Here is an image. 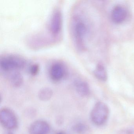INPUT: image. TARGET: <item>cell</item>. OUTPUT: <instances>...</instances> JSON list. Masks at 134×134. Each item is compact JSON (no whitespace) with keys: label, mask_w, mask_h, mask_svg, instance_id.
<instances>
[{"label":"cell","mask_w":134,"mask_h":134,"mask_svg":"<svg viewBox=\"0 0 134 134\" xmlns=\"http://www.w3.org/2000/svg\"><path fill=\"white\" fill-rule=\"evenodd\" d=\"M70 22L71 32L76 48L79 51H83L85 48V37L87 34V26L77 15L72 16Z\"/></svg>","instance_id":"obj_1"},{"label":"cell","mask_w":134,"mask_h":134,"mask_svg":"<svg viewBox=\"0 0 134 134\" xmlns=\"http://www.w3.org/2000/svg\"><path fill=\"white\" fill-rule=\"evenodd\" d=\"M26 65V61L24 58L15 55H6L0 59V68L5 73L21 70Z\"/></svg>","instance_id":"obj_2"},{"label":"cell","mask_w":134,"mask_h":134,"mask_svg":"<svg viewBox=\"0 0 134 134\" xmlns=\"http://www.w3.org/2000/svg\"><path fill=\"white\" fill-rule=\"evenodd\" d=\"M109 108L107 105L102 102L96 104L91 113V118L96 125L100 126L104 124L109 117Z\"/></svg>","instance_id":"obj_3"},{"label":"cell","mask_w":134,"mask_h":134,"mask_svg":"<svg viewBox=\"0 0 134 134\" xmlns=\"http://www.w3.org/2000/svg\"><path fill=\"white\" fill-rule=\"evenodd\" d=\"M48 30L53 37L58 36L63 28V14L62 10L59 7L55 8L52 13L48 24Z\"/></svg>","instance_id":"obj_4"},{"label":"cell","mask_w":134,"mask_h":134,"mask_svg":"<svg viewBox=\"0 0 134 134\" xmlns=\"http://www.w3.org/2000/svg\"><path fill=\"white\" fill-rule=\"evenodd\" d=\"M0 121L3 127L8 130L15 129L18 126V120L14 112L9 108L3 107L0 111Z\"/></svg>","instance_id":"obj_5"},{"label":"cell","mask_w":134,"mask_h":134,"mask_svg":"<svg viewBox=\"0 0 134 134\" xmlns=\"http://www.w3.org/2000/svg\"><path fill=\"white\" fill-rule=\"evenodd\" d=\"M67 74L65 65L59 61L52 63L48 70V75L50 79L54 82H58L65 78Z\"/></svg>","instance_id":"obj_6"},{"label":"cell","mask_w":134,"mask_h":134,"mask_svg":"<svg viewBox=\"0 0 134 134\" xmlns=\"http://www.w3.org/2000/svg\"><path fill=\"white\" fill-rule=\"evenodd\" d=\"M50 132V125L43 120L35 121L29 128L30 134H48Z\"/></svg>","instance_id":"obj_7"},{"label":"cell","mask_w":134,"mask_h":134,"mask_svg":"<svg viewBox=\"0 0 134 134\" xmlns=\"http://www.w3.org/2000/svg\"><path fill=\"white\" fill-rule=\"evenodd\" d=\"M127 15L126 9L121 5H118L113 9L111 17L112 20L115 23L120 24L125 21Z\"/></svg>","instance_id":"obj_8"},{"label":"cell","mask_w":134,"mask_h":134,"mask_svg":"<svg viewBox=\"0 0 134 134\" xmlns=\"http://www.w3.org/2000/svg\"><path fill=\"white\" fill-rule=\"evenodd\" d=\"M74 86L76 91L81 96H87L90 93V88L88 84L83 80L76 79L74 81Z\"/></svg>","instance_id":"obj_9"},{"label":"cell","mask_w":134,"mask_h":134,"mask_svg":"<svg viewBox=\"0 0 134 134\" xmlns=\"http://www.w3.org/2000/svg\"><path fill=\"white\" fill-rule=\"evenodd\" d=\"M4 74L10 84L15 87H21L23 84L24 81L23 77L22 74L18 71Z\"/></svg>","instance_id":"obj_10"},{"label":"cell","mask_w":134,"mask_h":134,"mask_svg":"<svg viewBox=\"0 0 134 134\" xmlns=\"http://www.w3.org/2000/svg\"><path fill=\"white\" fill-rule=\"evenodd\" d=\"M52 89L49 87H44L41 88L38 93L39 99L43 102H47L51 99L53 96Z\"/></svg>","instance_id":"obj_11"},{"label":"cell","mask_w":134,"mask_h":134,"mask_svg":"<svg viewBox=\"0 0 134 134\" xmlns=\"http://www.w3.org/2000/svg\"><path fill=\"white\" fill-rule=\"evenodd\" d=\"M94 73L95 76L100 80L105 81L107 79V74L105 69L101 64L97 66Z\"/></svg>","instance_id":"obj_12"},{"label":"cell","mask_w":134,"mask_h":134,"mask_svg":"<svg viewBox=\"0 0 134 134\" xmlns=\"http://www.w3.org/2000/svg\"><path fill=\"white\" fill-rule=\"evenodd\" d=\"M74 131L77 134H85L88 129V126L85 124L79 123L76 124L73 128Z\"/></svg>","instance_id":"obj_13"},{"label":"cell","mask_w":134,"mask_h":134,"mask_svg":"<svg viewBox=\"0 0 134 134\" xmlns=\"http://www.w3.org/2000/svg\"><path fill=\"white\" fill-rule=\"evenodd\" d=\"M29 70L30 73L32 76H36L40 72V65L37 63L32 64L30 67Z\"/></svg>","instance_id":"obj_14"},{"label":"cell","mask_w":134,"mask_h":134,"mask_svg":"<svg viewBox=\"0 0 134 134\" xmlns=\"http://www.w3.org/2000/svg\"><path fill=\"white\" fill-rule=\"evenodd\" d=\"M56 134H66L65 132H63L62 131H59L58 132H57Z\"/></svg>","instance_id":"obj_15"}]
</instances>
